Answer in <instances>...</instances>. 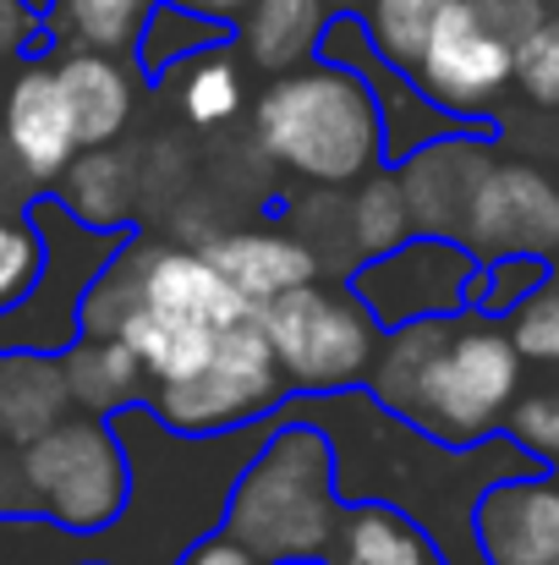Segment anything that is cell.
Segmentation results:
<instances>
[{"label": "cell", "mask_w": 559, "mask_h": 565, "mask_svg": "<svg viewBox=\"0 0 559 565\" xmlns=\"http://www.w3.org/2000/svg\"><path fill=\"white\" fill-rule=\"evenodd\" d=\"M346 494L335 478V439L308 417H280L269 439L236 467L219 527L264 565L324 561Z\"/></svg>", "instance_id": "obj_1"}, {"label": "cell", "mask_w": 559, "mask_h": 565, "mask_svg": "<svg viewBox=\"0 0 559 565\" xmlns=\"http://www.w3.org/2000/svg\"><path fill=\"white\" fill-rule=\"evenodd\" d=\"M252 138L269 160L319 188H357L384 166V116L368 77L324 55L275 72L252 105Z\"/></svg>", "instance_id": "obj_2"}, {"label": "cell", "mask_w": 559, "mask_h": 565, "mask_svg": "<svg viewBox=\"0 0 559 565\" xmlns=\"http://www.w3.org/2000/svg\"><path fill=\"white\" fill-rule=\"evenodd\" d=\"M516 395H522V352L510 330L477 308H461L433 319L422 369L395 417L411 423L439 450H466L505 428Z\"/></svg>", "instance_id": "obj_3"}, {"label": "cell", "mask_w": 559, "mask_h": 565, "mask_svg": "<svg viewBox=\"0 0 559 565\" xmlns=\"http://www.w3.org/2000/svg\"><path fill=\"white\" fill-rule=\"evenodd\" d=\"M252 308L230 291V280L203 258V247H171V242H149L143 253V280H138V302L121 324V341L138 352V363L149 369V384L186 379L214 341L247 319Z\"/></svg>", "instance_id": "obj_4"}, {"label": "cell", "mask_w": 559, "mask_h": 565, "mask_svg": "<svg viewBox=\"0 0 559 565\" xmlns=\"http://www.w3.org/2000/svg\"><path fill=\"white\" fill-rule=\"evenodd\" d=\"M17 472L33 494V511L72 533H105L132 500L127 445L99 412H66L55 428L28 439L17 450Z\"/></svg>", "instance_id": "obj_5"}, {"label": "cell", "mask_w": 559, "mask_h": 565, "mask_svg": "<svg viewBox=\"0 0 559 565\" xmlns=\"http://www.w3.org/2000/svg\"><path fill=\"white\" fill-rule=\"evenodd\" d=\"M280 374L291 384V395H335V390H357L373 369V352L384 341V324L368 313V302L335 280V286H291L275 302L252 308Z\"/></svg>", "instance_id": "obj_6"}, {"label": "cell", "mask_w": 559, "mask_h": 565, "mask_svg": "<svg viewBox=\"0 0 559 565\" xmlns=\"http://www.w3.org/2000/svg\"><path fill=\"white\" fill-rule=\"evenodd\" d=\"M28 214L44 236V269H39L33 291L0 313V352H55L61 358L83 335V324H77L83 291L94 286V275L116 258V247L138 225H116V231L83 225L50 188L28 203Z\"/></svg>", "instance_id": "obj_7"}, {"label": "cell", "mask_w": 559, "mask_h": 565, "mask_svg": "<svg viewBox=\"0 0 559 565\" xmlns=\"http://www.w3.org/2000/svg\"><path fill=\"white\" fill-rule=\"evenodd\" d=\"M286 401H291V384L280 374V358H275L258 313H247L214 341V352L186 379L149 384L143 406L165 428L203 439V434H230L258 417H275Z\"/></svg>", "instance_id": "obj_8"}, {"label": "cell", "mask_w": 559, "mask_h": 565, "mask_svg": "<svg viewBox=\"0 0 559 565\" xmlns=\"http://www.w3.org/2000/svg\"><path fill=\"white\" fill-rule=\"evenodd\" d=\"M477 275V258L466 242L455 236H433V231H411L400 247L363 258L346 286L368 302V313L395 330L411 319H444L466 308V286Z\"/></svg>", "instance_id": "obj_9"}, {"label": "cell", "mask_w": 559, "mask_h": 565, "mask_svg": "<svg viewBox=\"0 0 559 565\" xmlns=\"http://www.w3.org/2000/svg\"><path fill=\"white\" fill-rule=\"evenodd\" d=\"M411 77L433 105H444L455 116H477L505 83H516V44L499 39L477 17L472 0H444Z\"/></svg>", "instance_id": "obj_10"}, {"label": "cell", "mask_w": 559, "mask_h": 565, "mask_svg": "<svg viewBox=\"0 0 559 565\" xmlns=\"http://www.w3.org/2000/svg\"><path fill=\"white\" fill-rule=\"evenodd\" d=\"M477 264L505 258V253H559V188L533 166H488L483 182L466 203L461 236Z\"/></svg>", "instance_id": "obj_11"}, {"label": "cell", "mask_w": 559, "mask_h": 565, "mask_svg": "<svg viewBox=\"0 0 559 565\" xmlns=\"http://www.w3.org/2000/svg\"><path fill=\"white\" fill-rule=\"evenodd\" d=\"M0 132L39 188H55V177L77 154V127H72L55 61H39V50L22 55L0 83Z\"/></svg>", "instance_id": "obj_12"}, {"label": "cell", "mask_w": 559, "mask_h": 565, "mask_svg": "<svg viewBox=\"0 0 559 565\" xmlns=\"http://www.w3.org/2000/svg\"><path fill=\"white\" fill-rule=\"evenodd\" d=\"M472 544L488 565H555L559 561V483L544 472L494 478L472 500Z\"/></svg>", "instance_id": "obj_13"}, {"label": "cell", "mask_w": 559, "mask_h": 565, "mask_svg": "<svg viewBox=\"0 0 559 565\" xmlns=\"http://www.w3.org/2000/svg\"><path fill=\"white\" fill-rule=\"evenodd\" d=\"M488 138L494 132H444V138L411 149L395 166L400 192H406V209H411V231L461 236L466 203H472V192L483 182V171L494 166Z\"/></svg>", "instance_id": "obj_14"}, {"label": "cell", "mask_w": 559, "mask_h": 565, "mask_svg": "<svg viewBox=\"0 0 559 565\" xmlns=\"http://www.w3.org/2000/svg\"><path fill=\"white\" fill-rule=\"evenodd\" d=\"M203 258L230 280V291L247 308H264L280 291L319 280L313 247L302 236H291V231H225V236L203 242Z\"/></svg>", "instance_id": "obj_15"}, {"label": "cell", "mask_w": 559, "mask_h": 565, "mask_svg": "<svg viewBox=\"0 0 559 565\" xmlns=\"http://www.w3.org/2000/svg\"><path fill=\"white\" fill-rule=\"evenodd\" d=\"M324 565H450V555L400 500L357 494L341 511Z\"/></svg>", "instance_id": "obj_16"}, {"label": "cell", "mask_w": 559, "mask_h": 565, "mask_svg": "<svg viewBox=\"0 0 559 565\" xmlns=\"http://www.w3.org/2000/svg\"><path fill=\"white\" fill-rule=\"evenodd\" d=\"M72 127H77V149H105L127 132L132 121V77L127 66H116L105 50H66L55 61Z\"/></svg>", "instance_id": "obj_17"}, {"label": "cell", "mask_w": 559, "mask_h": 565, "mask_svg": "<svg viewBox=\"0 0 559 565\" xmlns=\"http://www.w3.org/2000/svg\"><path fill=\"white\" fill-rule=\"evenodd\" d=\"M72 412V384L55 352H0V434L11 450Z\"/></svg>", "instance_id": "obj_18"}, {"label": "cell", "mask_w": 559, "mask_h": 565, "mask_svg": "<svg viewBox=\"0 0 559 565\" xmlns=\"http://www.w3.org/2000/svg\"><path fill=\"white\" fill-rule=\"evenodd\" d=\"M61 369L72 384V406L77 412H121V406H138L149 401V369L138 363V352L121 341V335H77L66 352H61Z\"/></svg>", "instance_id": "obj_19"}, {"label": "cell", "mask_w": 559, "mask_h": 565, "mask_svg": "<svg viewBox=\"0 0 559 565\" xmlns=\"http://www.w3.org/2000/svg\"><path fill=\"white\" fill-rule=\"evenodd\" d=\"M330 22L324 0H247L236 17L241 55L264 72H291L319 55V33Z\"/></svg>", "instance_id": "obj_20"}, {"label": "cell", "mask_w": 559, "mask_h": 565, "mask_svg": "<svg viewBox=\"0 0 559 565\" xmlns=\"http://www.w3.org/2000/svg\"><path fill=\"white\" fill-rule=\"evenodd\" d=\"M132 154L121 149H77L66 160V171L55 177V198L83 220V225H99V231H116V225H138L132 220Z\"/></svg>", "instance_id": "obj_21"}, {"label": "cell", "mask_w": 559, "mask_h": 565, "mask_svg": "<svg viewBox=\"0 0 559 565\" xmlns=\"http://www.w3.org/2000/svg\"><path fill=\"white\" fill-rule=\"evenodd\" d=\"M230 33H236V22L203 17V11L176 6V0H149L143 28H138V39H132V61H138L143 77L160 83V77H171L192 55H203V50H214V44H230Z\"/></svg>", "instance_id": "obj_22"}, {"label": "cell", "mask_w": 559, "mask_h": 565, "mask_svg": "<svg viewBox=\"0 0 559 565\" xmlns=\"http://www.w3.org/2000/svg\"><path fill=\"white\" fill-rule=\"evenodd\" d=\"M346 220H352V242H357V264L373 253H389L411 236V209H406V192L395 166H378L368 171L357 192L346 198Z\"/></svg>", "instance_id": "obj_23"}, {"label": "cell", "mask_w": 559, "mask_h": 565, "mask_svg": "<svg viewBox=\"0 0 559 565\" xmlns=\"http://www.w3.org/2000/svg\"><path fill=\"white\" fill-rule=\"evenodd\" d=\"M143 11L149 0H55V33L50 39H66L72 50H132L138 28H143Z\"/></svg>", "instance_id": "obj_24"}, {"label": "cell", "mask_w": 559, "mask_h": 565, "mask_svg": "<svg viewBox=\"0 0 559 565\" xmlns=\"http://www.w3.org/2000/svg\"><path fill=\"white\" fill-rule=\"evenodd\" d=\"M176 72H182L186 121H197V127H225V121L241 110V66L230 61L225 44H214V50L182 61Z\"/></svg>", "instance_id": "obj_25"}, {"label": "cell", "mask_w": 559, "mask_h": 565, "mask_svg": "<svg viewBox=\"0 0 559 565\" xmlns=\"http://www.w3.org/2000/svg\"><path fill=\"white\" fill-rule=\"evenodd\" d=\"M439 6L444 0H368L363 6V22H368L373 50L384 61H395V66L411 72L417 55H422V44H428V28H433Z\"/></svg>", "instance_id": "obj_26"}, {"label": "cell", "mask_w": 559, "mask_h": 565, "mask_svg": "<svg viewBox=\"0 0 559 565\" xmlns=\"http://www.w3.org/2000/svg\"><path fill=\"white\" fill-rule=\"evenodd\" d=\"M549 280V258L538 253H505V258H488L477 264L472 286H466V308L488 313V319H505L527 291H538Z\"/></svg>", "instance_id": "obj_27"}, {"label": "cell", "mask_w": 559, "mask_h": 565, "mask_svg": "<svg viewBox=\"0 0 559 565\" xmlns=\"http://www.w3.org/2000/svg\"><path fill=\"white\" fill-rule=\"evenodd\" d=\"M39 269H44V236H39L33 214L0 209V313L33 291Z\"/></svg>", "instance_id": "obj_28"}, {"label": "cell", "mask_w": 559, "mask_h": 565, "mask_svg": "<svg viewBox=\"0 0 559 565\" xmlns=\"http://www.w3.org/2000/svg\"><path fill=\"white\" fill-rule=\"evenodd\" d=\"M510 341L522 352V363H544L559 369V275H549L538 291H527L516 308H510Z\"/></svg>", "instance_id": "obj_29"}, {"label": "cell", "mask_w": 559, "mask_h": 565, "mask_svg": "<svg viewBox=\"0 0 559 565\" xmlns=\"http://www.w3.org/2000/svg\"><path fill=\"white\" fill-rule=\"evenodd\" d=\"M522 450H533L544 467L559 461V384H544V390H527L516 395V406L505 412V428Z\"/></svg>", "instance_id": "obj_30"}, {"label": "cell", "mask_w": 559, "mask_h": 565, "mask_svg": "<svg viewBox=\"0 0 559 565\" xmlns=\"http://www.w3.org/2000/svg\"><path fill=\"white\" fill-rule=\"evenodd\" d=\"M516 83L527 88V99L559 110V17H544L516 44Z\"/></svg>", "instance_id": "obj_31"}, {"label": "cell", "mask_w": 559, "mask_h": 565, "mask_svg": "<svg viewBox=\"0 0 559 565\" xmlns=\"http://www.w3.org/2000/svg\"><path fill=\"white\" fill-rule=\"evenodd\" d=\"M44 44H50L44 17H39L33 6H22V0H0V77H6L22 55L44 50Z\"/></svg>", "instance_id": "obj_32"}, {"label": "cell", "mask_w": 559, "mask_h": 565, "mask_svg": "<svg viewBox=\"0 0 559 565\" xmlns=\"http://www.w3.org/2000/svg\"><path fill=\"white\" fill-rule=\"evenodd\" d=\"M472 6H477V17H483L499 39H510V44H522V39L549 17L544 0H472Z\"/></svg>", "instance_id": "obj_33"}, {"label": "cell", "mask_w": 559, "mask_h": 565, "mask_svg": "<svg viewBox=\"0 0 559 565\" xmlns=\"http://www.w3.org/2000/svg\"><path fill=\"white\" fill-rule=\"evenodd\" d=\"M171 565H264L247 544H236L225 527H208L203 539H192L182 550V561H171Z\"/></svg>", "instance_id": "obj_34"}, {"label": "cell", "mask_w": 559, "mask_h": 565, "mask_svg": "<svg viewBox=\"0 0 559 565\" xmlns=\"http://www.w3.org/2000/svg\"><path fill=\"white\" fill-rule=\"evenodd\" d=\"M39 182L22 171V160L11 154V143H6V132H0V209H17V214H28V203L39 198Z\"/></svg>", "instance_id": "obj_35"}, {"label": "cell", "mask_w": 559, "mask_h": 565, "mask_svg": "<svg viewBox=\"0 0 559 565\" xmlns=\"http://www.w3.org/2000/svg\"><path fill=\"white\" fill-rule=\"evenodd\" d=\"M176 6H192V11H203V17H219V22H236L247 0H176Z\"/></svg>", "instance_id": "obj_36"}, {"label": "cell", "mask_w": 559, "mask_h": 565, "mask_svg": "<svg viewBox=\"0 0 559 565\" xmlns=\"http://www.w3.org/2000/svg\"><path fill=\"white\" fill-rule=\"evenodd\" d=\"M324 6H330V11H363L368 0H324Z\"/></svg>", "instance_id": "obj_37"}, {"label": "cell", "mask_w": 559, "mask_h": 565, "mask_svg": "<svg viewBox=\"0 0 559 565\" xmlns=\"http://www.w3.org/2000/svg\"><path fill=\"white\" fill-rule=\"evenodd\" d=\"M22 6H33L39 17H50V11H55V0H22Z\"/></svg>", "instance_id": "obj_38"}, {"label": "cell", "mask_w": 559, "mask_h": 565, "mask_svg": "<svg viewBox=\"0 0 559 565\" xmlns=\"http://www.w3.org/2000/svg\"><path fill=\"white\" fill-rule=\"evenodd\" d=\"M6 456H11V445H6V434H0V467H6Z\"/></svg>", "instance_id": "obj_39"}, {"label": "cell", "mask_w": 559, "mask_h": 565, "mask_svg": "<svg viewBox=\"0 0 559 565\" xmlns=\"http://www.w3.org/2000/svg\"><path fill=\"white\" fill-rule=\"evenodd\" d=\"M291 565H324V561H291Z\"/></svg>", "instance_id": "obj_40"}, {"label": "cell", "mask_w": 559, "mask_h": 565, "mask_svg": "<svg viewBox=\"0 0 559 565\" xmlns=\"http://www.w3.org/2000/svg\"><path fill=\"white\" fill-rule=\"evenodd\" d=\"M77 565H110V561H77Z\"/></svg>", "instance_id": "obj_41"}, {"label": "cell", "mask_w": 559, "mask_h": 565, "mask_svg": "<svg viewBox=\"0 0 559 565\" xmlns=\"http://www.w3.org/2000/svg\"><path fill=\"white\" fill-rule=\"evenodd\" d=\"M555 275H559V253H555Z\"/></svg>", "instance_id": "obj_42"}, {"label": "cell", "mask_w": 559, "mask_h": 565, "mask_svg": "<svg viewBox=\"0 0 559 565\" xmlns=\"http://www.w3.org/2000/svg\"><path fill=\"white\" fill-rule=\"evenodd\" d=\"M555 565H559V561H555Z\"/></svg>", "instance_id": "obj_43"}]
</instances>
